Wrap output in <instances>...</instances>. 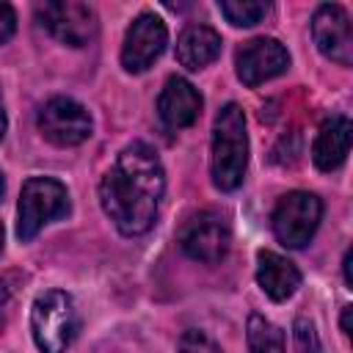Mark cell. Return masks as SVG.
I'll use <instances>...</instances> for the list:
<instances>
[{"label":"cell","mask_w":353,"mask_h":353,"mask_svg":"<svg viewBox=\"0 0 353 353\" xmlns=\"http://www.w3.org/2000/svg\"><path fill=\"white\" fill-rule=\"evenodd\" d=\"M234 66H237V77L245 83V85H259L276 74H281L287 66H290V55L287 50L281 47V41L276 39H251L245 41L240 50H237V58H234Z\"/></svg>","instance_id":"11"},{"label":"cell","mask_w":353,"mask_h":353,"mask_svg":"<svg viewBox=\"0 0 353 353\" xmlns=\"http://www.w3.org/2000/svg\"><path fill=\"white\" fill-rule=\"evenodd\" d=\"M157 113L171 130L190 127L201 113V94L185 77H168L157 99Z\"/></svg>","instance_id":"12"},{"label":"cell","mask_w":353,"mask_h":353,"mask_svg":"<svg viewBox=\"0 0 353 353\" xmlns=\"http://www.w3.org/2000/svg\"><path fill=\"white\" fill-rule=\"evenodd\" d=\"M232 243V229L226 218L215 210H199L185 218L179 229L182 251L196 262H218L226 256Z\"/></svg>","instance_id":"7"},{"label":"cell","mask_w":353,"mask_h":353,"mask_svg":"<svg viewBox=\"0 0 353 353\" xmlns=\"http://www.w3.org/2000/svg\"><path fill=\"white\" fill-rule=\"evenodd\" d=\"M0 196H3V174H0Z\"/></svg>","instance_id":"26"},{"label":"cell","mask_w":353,"mask_h":353,"mask_svg":"<svg viewBox=\"0 0 353 353\" xmlns=\"http://www.w3.org/2000/svg\"><path fill=\"white\" fill-rule=\"evenodd\" d=\"M0 251H3V223H0Z\"/></svg>","instance_id":"25"},{"label":"cell","mask_w":353,"mask_h":353,"mask_svg":"<svg viewBox=\"0 0 353 353\" xmlns=\"http://www.w3.org/2000/svg\"><path fill=\"white\" fill-rule=\"evenodd\" d=\"M218 8L237 28H251V25L262 22L270 11V6L262 3V0H221Z\"/></svg>","instance_id":"17"},{"label":"cell","mask_w":353,"mask_h":353,"mask_svg":"<svg viewBox=\"0 0 353 353\" xmlns=\"http://www.w3.org/2000/svg\"><path fill=\"white\" fill-rule=\"evenodd\" d=\"M69 193L58 179L50 176H30L22 185L19 207H17V237L33 240L50 221L66 215Z\"/></svg>","instance_id":"4"},{"label":"cell","mask_w":353,"mask_h":353,"mask_svg":"<svg viewBox=\"0 0 353 353\" xmlns=\"http://www.w3.org/2000/svg\"><path fill=\"white\" fill-rule=\"evenodd\" d=\"M248 165V132L243 108L229 102L218 110L212 127V182L221 190L240 188Z\"/></svg>","instance_id":"2"},{"label":"cell","mask_w":353,"mask_h":353,"mask_svg":"<svg viewBox=\"0 0 353 353\" xmlns=\"http://www.w3.org/2000/svg\"><path fill=\"white\" fill-rule=\"evenodd\" d=\"M179 353H223V350L210 334H204L199 328H190L179 336Z\"/></svg>","instance_id":"18"},{"label":"cell","mask_w":353,"mask_h":353,"mask_svg":"<svg viewBox=\"0 0 353 353\" xmlns=\"http://www.w3.org/2000/svg\"><path fill=\"white\" fill-rule=\"evenodd\" d=\"M165 190V171L157 152L135 141L124 146L99 182V201L113 226L132 237L152 229Z\"/></svg>","instance_id":"1"},{"label":"cell","mask_w":353,"mask_h":353,"mask_svg":"<svg viewBox=\"0 0 353 353\" xmlns=\"http://www.w3.org/2000/svg\"><path fill=\"white\" fill-rule=\"evenodd\" d=\"M168 41V30L163 25V19L152 11H143L124 36V47H121V63L127 72H143L149 69L160 52L165 50Z\"/></svg>","instance_id":"10"},{"label":"cell","mask_w":353,"mask_h":353,"mask_svg":"<svg viewBox=\"0 0 353 353\" xmlns=\"http://www.w3.org/2000/svg\"><path fill=\"white\" fill-rule=\"evenodd\" d=\"M218 55H221V36L210 25H190L176 39V61L190 72L204 69Z\"/></svg>","instance_id":"15"},{"label":"cell","mask_w":353,"mask_h":353,"mask_svg":"<svg viewBox=\"0 0 353 353\" xmlns=\"http://www.w3.org/2000/svg\"><path fill=\"white\" fill-rule=\"evenodd\" d=\"M350 259H353V254L347 251V254H345V262H342V270H345V281H347V284H353V276H350Z\"/></svg>","instance_id":"23"},{"label":"cell","mask_w":353,"mask_h":353,"mask_svg":"<svg viewBox=\"0 0 353 353\" xmlns=\"http://www.w3.org/2000/svg\"><path fill=\"white\" fill-rule=\"evenodd\" d=\"M17 30V14L8 3H0V44H6Z\"/></svg>","instance_id":"20"},{"label":"cell","mask_w":353,"mask_h":353,"mask_svg":"<svg viewBox=\"0 0 353 353\" xmlns=\"http://www.w3.org/2000/svg\"><path fill=\"white\" fill-rule=\"evenodd\" d=\"M295 350L298 353H323V345L317 339V331H314V325L306 317H298L295 320Z\"/></svg>","instance_id":"19"},{"label":"cell","mask_w":353,"mask_h":353,"mask_svg":"<svg viewBox=\"0 0 353 353\" xmlns=\"http://www.w3.org/2000/svg\"><path fill=\"white\" fill-rule=\"evenodd\" d=\"M36 17L41 22V28H47L58 41L69 44V47H83L88 44L97 30V11L88 3L80 0H50V3H39L36 6Z\"/></svg>","instance_id":"6"},{"label":"cell","mask_w":353,"mask_h":353,"mask_svg":"<svg viewBox=\"0 0 353 353\" xmlns=\"http://www.w3.org/2000/svg\"><path fill=\"white\" fill-rule=\"evenodd\" d=\"M11 298H14V281H11V276H6V279H0V328H3L6 320H8Z\"/></svg>","instance_id":"21"},{"label":"cell","mask_w":353,"mask_h":353,"mask_svg":"<svg viewBox=\"0 0 353 353\" xmlns=\"http://www.w3.org/2000/svg\"><path fill=\"white\" fill-rule=\"evenodd\" d=\"M312 36L317 50L339 63V66H350L353 63V28H350V17L339 3H323L314 17H312Z\"/></svg>","instance_id":"9"},{"label":"cell","mask_w":353,"mask_h":353,"mask_svg":"<svg viewBox=\"0 0 353 353\" xmlns=\"http://www.w3.org/2000/svg\"><path fill=\"white\" fill-rule=\"evenodd\" d=\"M91 116L88 110L69 99V97H52L39 110V132L55 143V146H77L91 135Z\"/></svg>","instance_id":"8"},{"label":"cell","mask_w":353,"mask_h":353,"mask_svg":"<svg viewBox=\"0 0 353 353\" xmlns=\"http://www.w3.org/2000/svg\"><path fill=\"white\" fill-rule=\"evenodd\" d=\"M6 108H3V97H0V141H3V135H6Z\"/></svg>","instance_id":"24"},{"label":"cell","mask_w":353,"mask_h":353,"mask_svg":"<svg viewBox=\"0 0 353 353\" xmlns=\"http://www.w3.org/2000/svg\"><path fill=\"white\" fill-rule=\"evenodd\" d=\"M248 353H284V334L262 314L248 317Z\"/></svg>","instance_id":"16"},{"label":"cell","mask_w":353,"mask_h":353,"mask_svg":"<svg viewBox=\"0 0 353 353\" xmlns=\"http://www.w3.org/2000/svg\"><path fill=\"white\" fill-rule=\"evenodd\" d=\"M320 218H323V201L309 190H292L279 199L270 215V226L279 243H284L287 248H303L317 232Z\"/></svg>","instance_id":"5"},{"label":"cell","mask_w":353,"mask_h":353,"mask_svg":"<svg viewBox=\"0 0 353 353\" xmlns=\"http://www.w3.org/2000/svg\"><path fill=\"white\" fill-rule=\"evenodd\" d=\"M256 281L270 301H287L301 287V270L276 251L256 254Z\"/></svg>","instance_id":"13"},{"label":"cell","mask_w":353,"mask_h":353,"mask_svg":"<svg viewBox=\"0 0 353 353\" xmlns=\"http://www.w3.org/2000/svg\"><path fill=\"white\" fill-rule=\"evenodd\" d=\"M350 152V119L347 116H331L323 121L314 146H312V160L320 171H334L345 163Z\"/></svg>","instance_id":"14"},{"label":"cell","mask_w":353,"mask_h":353,"mask_svg":"<svg viewBox=\"0 0 353 353\" xmlns=\"http://www.w3.org/2000/svg\"><path fill=\"white\" fill-rule=\"evenodd\" d=\"M80 331V314L72 295L47 290L30 306V334L41 353H66Z\"/></svg>","instance_id":"3"},{"label":"cell","mask_w":353,"mask_h":353,"mask_svg":"<svg viewBox=\"0 0 353 353\" xmlns=\"http://www.w3.org/2000/svg\"><path fill=\"white\" fill-rule=\"evenodd\" d=\"M350 314H353V309L345 306V309H342V334H345V336H350Z\"/></svg>","instance_id":"22"}]
</instances>
